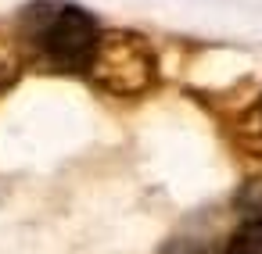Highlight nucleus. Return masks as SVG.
I'll return each mask as SVG.
<instances>
[{
  "label": "nucleus",
  "instance_id": "obj_1",
  "mask_svg": "<svg viewBox=\"0 0 262 254\" xmlns=\"http://www.w3.org/2000/svg\"><path fill=\"white\" fill-rule=\"evenodd\" d=\"M22 33L29 50L54 72H86L101 36L94 15H86L76 4H58V0L29 4Z\"/></svg>",
  "mask_w": 262,
  "mask_h": 254
},
{
  "label": "nucleus",
  "instance_id": "obj_2",
  "mask_svg": "<svg viewBox=\"0 0 262 254\" xmlns=\"http://www.w3.org/2000/svg\"><path fill=\"white\" fill-rule=\"evenodd\" d=\"M158 50L144 33L133 29H108L97 36V47L86 65V79L119 100L144 97L158 86Z\"/></svg>",
  "mask_w": 262,
  "mask_h": 254
},
{
  "label": "nucleus",
  "instance_id": "obj_3",
  "mask_svg": "<svg viewBox=\"0 0 262 254\" xmlns=\"http://www.w3.org/2000/svg\"><path fill=\"white\" fill-rule=\"evenodd\" d=\"M233 143L248 158H258L262 161V93L237 115V122H233Z\"/></svg>",
  "mask_w": 262,
  "mask_h": 254
},
{
  "label": "nucleus",
  "instance_id": "obj_4",
  "mask_svg": "<svg viewBox=\"0 0 262 254\" xmlns=\"http://www.w3.org/2000/svg\"><path fill=\"white\" fill-rule=\"evenodd\" d=\"M223 254H262V215L241 222V225L230 233Z\"/></svg>",
  "mask_w": 262,
  "mask_h": 254
}]
</instances>
